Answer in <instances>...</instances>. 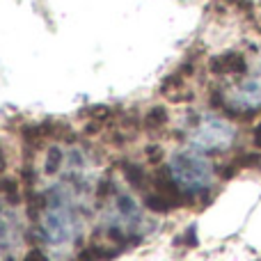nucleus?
Listing matches in <instances>:
<instances>
[{"instance_id":"nucleus-9","label":"nucleus","mask_w":261,"mask_h":261,"mask_svg":"<svg viewBox=\"0 0 261 261\" xmlns=\"http://www.w3.org/2000/svg\"><path fill=\"white\" fill-rule=\"evenodd\" d=\"M85 117H90V122H99L103 124L106 119H110L115 115V108H110V106H92L90 110H85Z\"/></svg>"},{"instance_id":"nucleus-13","label":"nucleus","mask_w":261,"mask_h":261,"mask_svg":"<svg viewBox=\"0 0 261 261\" xmlns=\"http://www.w3.org/2000/svg\"><path fill=\"white\" fill-rule=\"evenodd\" d=\"M99 130H101V124H99V122H90V124L85 126V133H87V135H94V133H99Z\"/></svg>"},{"instance_id":"nucleus-6","label":"nucleus","mask_w":261,"mask_h":261,"mask_svg":"<svg viewBox=\"0 0 261 261\" xmlns=\"http://www.w3.org/2000/svg\"><path fill=\"white\" fill-rule=\"evenodd\" d=\"M14 234H18V227L14 225L12 216H9L5 208H0V254L12 250L14 239H16Z\"/></svg>"},{"instance_id":"nucleus-4","label":"nucleus","mask_w":261,"mask_h":261,"mask_svg":"<svg viewBox=\"0 0 261 261\" xmlns=\"http://www.w3.org/2000/svg\"><path fill=\"white\" fill-rule=\"evenodd\" d=\"M225 103L231 110H239V113H254L261 108V73L252 76L248 81H243L241 85L231 87L229 92H225Z\"/></svg>"},{"instance_id":"nucleus-5","label":"nucleus","mask_w":261,"mask_h":261,"mask_svg":"<svg viewBox=\"0 0 261 261\" xmlns=\"http://www.w3.org/2000/svg\"><path fill=\"white\" fill-rule=\"evenodd\" d=\"M208 69L218 76H234V73H243L248 69V60H245L243 53L229 50V53H220L216 58H211Z\"/></svg>"},{"instance_id":"nucleus-8","label":"nucleus","mask_w":261,"mask_h":261,"mask_svg":"<svg viewBox=\"0 0 261 261\" xmlns=\"http://www.w3.org/2000/svg\"><path fill=\"white\" fill-rule=\"evenodd\" d=\"M124 176H126V181L130 186H135V188H142V186L147 184L144 170L140 165H135V163H126V165H124Z\"/></svg>"},{"instance_id":"nucleus-14","label":"nucleus","mask_w":261,"mask_h":261,"mask_svg":"<svg viewBox=\"0 0 261 261\" xmlns=\"http://www.w3.org/2000/svg\"><path fill=\"white\" fill-rule=\"evenodd\" d=\"M254 144H259V147H261V124L254 128Z\"/></svg>"},{"instance_id":"nucleus-7","label":"nucleus","mask_w":261,"mask_h":261,"mask_svg":"<svg viewBox=\"0 0 261 261\" xmlns=\"http://www.w3.org/2000/svg\"><path fill=\"white\" fill-rule=\"evenodd\" d=\"M165 124H167V110L163 108V106H153V108H149L142 117V126L147 130H161Z\"/></svg>"},{"instance_id":"nucleus-2","label":"nucleus","mask_w":261,"mask_h":261,"mask_svg":"<svg viewBox=\"0 0 261 261\" xmlns=\"http://www.w3.org/2000/svg\"><path fill=\"white\" fill-rule=\"evenodd\" d=\"M234 140L236 128L216 115H202L190 130V144L197 151H225L234 144Z\"/></svg>"},{"instance_id":"nucleus-15","label":"nucleus","mask_w":261,"mask_h":261,"mask_svg":"<svg viewBox=\"0 0 261 261\" xmlns=\"http://www.w3.org/2000/svg\"><path fill=\"white\" fill-rule=\"evenodd\" d=\"M5 165H7V161H5V153H3V147H0V172L5 170Z\"/></svg>"},{"instance_id":"nucleus-10","label":"nucleus","mask_w":261,"mask_h":261,"mask_svg":"<svg viewBox=\"0 0 261 261\" xmlns=\"http://www.w3.org/2000/svg\"><path fill=\"white\" fill-rule=\"evenodd\" d=\"M62 165V149L60 147H50L48 153H46V172L48 174H55Z\"/></svg>"},{"instance_id":"nucleus-11","label":"nucleus","mask_w":261,"mask_h":261,"mask_svg":"<svg viewBox=\"0 0 261 261\" xmlns=\"http://www.w3.org/2000/svg\"><path fill=\"white\" fill-rule=\"evenodd\" d=\"M0 193L5 195V199H7L9 204L18 202V184L14 179H3L0 181Z\"/></svg>"},{"instance_id":"nucleus-3","label":"nucleus","mask_w":261,"mask_h":261,"mask_svg":"<svg viewBox=\"0 0 261 261\" xmlns=\"http://www.w3.org/2000/svg\"><path fill=\"white\" fill-rule=\"evenodd\" d=\"M73 234H76V218L73 213L64 206L62 202H55L46 208L41 216V239L53 248H62V245L71 243Z\"/></svg>"},{"instance_id":"nucleus-12","label":"nucleus","mask_w":261,"mask_h":261,"mask_svg":"<svg viewBox=\"0 0 261 261\" xmlns=\"http://www.w3.org/2000/svg\"><path fill=\"white\" fill-rule=\"evenodd\" d=\"M25 261H48V259H46L44 252H39V250H32V252L25 257Z\"/></svg>"},{"instance_id":"nucleus-1","label":"nucleus","mask_w":261,"mask_h":261,"mask_svg":"<svg viewBox=\"0 0 261 261\" xmlns=\"http://www.w3.org/2000/svg\"><path fill=\"white\" fill-rule=\"evenodd\" d=\"M170 179L174 181V186L179 190L188 195L195 193H204V190L211 188L213 184V165L204 153H199L197 149H184V151H176L170 158Z\"/></svg>"}]
</instances>
